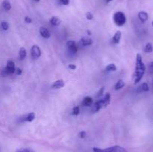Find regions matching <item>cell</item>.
<instances>
[{"label": "cell", "instance_id": "9", "mask_svg": "<svg viewBox=\"0 0 153 152\" xmlns=\"http://www.w3.org/2000/svg\"><path fill=\"white\" fill-rule=\"evenodd\" d=\"M40 34H41V36H42L43 37L47 38V39L49 38L51 36L49 31L47 28H45V27H40Z\"/></svg>", "mask_w": 153, "mask_h": 152}, {"label": "cell", "instance_id": "31", "mask_svg": "<svg viewBox=\"0 0 153 152\" xmlns=\"http://www.w3.org/2000/svg\"><path fill=\"white\" fill-rule=\"evenodd\" d=\"M68 68L70 69L71 70H75L76 69V66L74 65V64H69Z\"/></svg>", "mask_w": 153, "mask_h": 152}, {"label": "cell", "instance_id": "8", "mask_svg": "<svg viewBox=\"0 0 153 152\" xmlns=\"http://www.w3.org/2000/svg\"><path fill=\"white\" fill-rule=\"evenodd\" d=\"M102 107H103L102 99H100V100L97 101V102L95 103L93 107V109H92V111L94 113H97L98 112L99 110H100Z\"/></svg>", "mask_w": 153, "mask_h": 152}, {"label": "cell", "instance_id": "34", "mask_svg": "<svg viewBox=\"0 0 153 152\" xmlns=\"http://www.w3.org/2000/svg\"><path fill=\"white\" fill-rule=\"evenodd\" d=\"M87 33L88 34V35H91V31H87Z\"/></svg>", "mask_w": 153, "mask_h": 152}, {"label": "cell", "instance_id": "38", "mask_svg": "<svg viewBox=\"0 0 153 152\" xmlns=\"http://www.w3.org/2000/svg\"><path fill=\"white\" fill-rule=\"evenodd\" d=\"M152 87H153V83H152Z\"/></svg>", "mask_w": 153, "mask_h": 152}, {"label": "cell", "instance_id": "14", "mask_svg": "<svg viewBox=\"0 0 153 152\" xmlns=\"http://www.w3.org/2000/svg\"><path fill=\"white\" fill-rule=\"evenodd\" d=\"M110 99H111V96L109 93H106L105 97L102 98V102H103V107H105L110 104Z\"/></svg>", "mask_w": 153, "mask_h": 152}, {"label": "cell", "instance_id": "35", "mask_svg": "<svg viewBox=\"0 0 153 152\" xmlns=\"http://www.w3.org/2000/svg\"><path fill=\"white\" fill-rule=\"evenodd\" d=\"M111 1H112V0H106L107 2H111Z\"/></svg>", "mask_w": 153, "mask_h": 152}, {"label": "cell", "instance_id": "19", "mask_svg": "<svg viewBox=\"0 0 153 152\" xmlns=\"http://www.w3.org/2000/svg\"><path fill=\"white\" fill-rule=\"evenodd\" d=\"M19 56L21 60L24 59L26 57V50L24 47H21L20 49V52H19Z\"/></svg>", "mask_w": 153, "mask_h": 152}, {"label": "cell", "instance_id": "28", "mask_svg": "<svg viewBox=\"0 0 153 152\" xmlns=\"http://www.w3.org/2000/svg\"><path fill=\"white\" fill-rule=\"evenodd\" d=\"M149 72H150L151 74H153V61L150 63V64H149Z\"/></svg>", "mask_w": 153, "mask_h": 152}, {"label": "cell", "instance_id": "16", "mask_svg": "<svg viewBox=\"0 0 153 152\" xmlns=\"http://www.w3.org/2000/svg\"><path fill=\"white\" fill-rule=\"evenodd\" d=\"M121 36H122V32L120 31H117L115 33L114 36L113 37V41L115 43H119L120 40L121 39Z\"/></svg>", "mask_w": 153, "mask_h": 152}, {"label": "cell", "instance_id": "18", "mask_svg": "<svg viewBox=\"0 0 153 152\" xmlns=\"http://www.w3.org/2000/svg\"><path fill=\"white\" fill-rule=\"evenodd\" d=\"M124 86H125V83H124V81H123V80H119L117 82L116 85H115V90H121V89L123 88Z\"/></svg>", "mask_w": 153, "mask_h": 152}, {"label": "cell", "instance_id": "32", "mask_svg": "<svg viewBox=\"0 0 153 152\" xmlns=\"http://www.w3.org/2000/svg\"><path fill=\"white\" fill-rule=\"evenodd\" d=\"M61 3L63 5H69V2H70V0H60Z\"/></svg>", "mask_w": 153, "mask_h": 152}, {"label": "cell", "instance_id": "3", "mask_svg": "<svg viewBox=\"0 0 153 152\" xmlns=\"http://www.w3.org/2000/svg\"><path fill=\"white\" fill-rule=\"evenodd\" d=\"M114 22L118 26H122L126 22V16L125 14L121 11L115 13L114 15Z\"/></svg>", "mask_w": 153, "mask_h": 152}, {"label": "cell", "instance_id": "4", "mask_svg": "<svg viewBox=\"0 0 153 152\" xmlns=\"http://www.w3.org/2000/svg\"><path fill=\"white\" fill-rule=\"evenodd\" d=\"M15 64L13 62L12 60H8L7 63V66L5 69H3V72L2 74L4 75H12L15 72Z\"/></svg>", "mask_w": 153, "mask_h": 152}, {"label": "cell", "instance_id": "15", "mask_svg": "<svg viewBox=\"0 0 153 152\" xmlns=\"http://www.w3.org/2000/svg\"><path fill=\"white\" fill-rule=\"evenodd\" d=\"M60 22H61V20H60L58 17H57V16H53V17L50 19V23L53 25V26H58L60 24Z\"/></svg>", "mask_w": 153, "mask_h": 152}, {"label": "cell", "instance_id": "5", "mask_svg": "<svg viewBox=\"0 0 153 152\" xmlns=\"http://www.w3.org/2000/svg\"><path fill=\"white\" fill-rule=\"evenodd\" d=\"M31 54H32V57L33 59H37V58H40L41 56V51H40L39 46H37V45H34L32 47Z\"/></svg>", "mask_w": 153, "mask_h": 152}, {"label": "cell", "instance_id": "2", "mask_svg": "<svg viewBox=\"0 0 153 152\" xmlns=\"http://www.w3.org/2000/svg\"><path fill=\"white\" fill-rule=\"evenodd\" d=\"M93 152H127L125 148L121 147V146H112L107 148H93Z\"/></svg>", "mask_w": 153, "mask_h": 152}, {"label": "cell", "instance_id": "36", "mask_svg": "<svg viewBox=\"0 0 153 152\" xmlns=\"http://www.w3.org/2000/svg\"><path fill=\"white\" fill-rule=\"evenodd\" d=\"M34 2H40V0H34Z\"/></svg>", "mask_w": 153, "mask_h": 152}, {"label": "cell", "instance_id": "29", "mask_svg": "<svg viewBox=\"0 0 153 152\" xmlns=\"http://www.w3.org/2000/svg\"><path fill=\"white\" fill-rule=\"evenodd\" d=\"M25 22H26V23H31V22H32V20L30 17H28V16H26L25 17Z\"/></svg>", "mask_w": 153, "mask_h": 152}, {"label": "cell", "instance_id": "27", "mask_svg": "<svg viewBox=\"0 0 153 152\" xmlns=\"http://www.w3.org/2000/svg\"><path fill=\"white\" fill-rule=\"evenodd\" d=\"M22 69L20 68H16V70H15V73H16V75H20L22 74Z\"/></svg>", "mask_w": 153, "mask_h": 152}, {"label": "cell", "instance_id": "33", "mask_svg": "<svg viewBox=\"0 0 153 152\" xmlns=\"http://www.w3.org/2000/svg\"><path fill=\"white\" fill-rule=\"evenodd\" d=\"M104 90H105V87H102V88H101L100 90H99V92H98V95H97V96H102V93H103V92H104Z\"/></svg>", "mask_w": 153, "mask_h": 152}, {"label": "cell", "instance_id": "10", "mask_svg": "<svg viewBox=\"0 0 153 152\" xmlns=\"http://www.w3.org/2000/svg\"><path fill=\"white\" fill-rule=\"evenodd\" d=\"M138 18L142 22H145L149 18V16H148V14L145 11H141L138 13Z\"/></svg>", "mask_w": 153, "mask_h": 152}, {"label": "cell", "instance_id": "24", "mask_svg": "<svg viewBox=\"0 0 153 152\" xmlns=\"http://www.w3.org/2000/svg\"><path fill=\"white\" fill-rule=\"evenodd\" d=\"M1 26H2V29L4 31H7L8 29V28H9V26H8V23L7 22H2V23H1Z\"/></svg>", "mask_w": 153, "mask_h": 152}, {"label": "cell", "instance_id": "7", "mask_svg": "<svg viewBox=\"0 0 153 152\" xmlns=\"http://www.w3.org/2000/svg\"><path fill=\"white\" fill-rule=\"evenodd\" d=\"M79 44L83 46H91V45L93 44V40L88 37H83L79 41Z\"/></svg>", "mask_w": 153, "mask_h": 152}, {"label": "cell", "instance_id": "1", "mask_svg": "<svg viewBox=\"0 0 153 152\" xmlns=\"http://www.w3.org/2000/svg\"><path fill=\"white\" fill-rule=\"evenodd\" d=\"M146 72V66L143 64L142 60V56L141 54H137L136 55V64H135V71L134 73L135 78V84H137L143 78Z\"/></svg>", "mask_w": 153, "mask_h": 152}, {"label": "cell", "instance_id": "21", "mask_svg": "<svg viewBox=\"0 0 153 152\" xmlns=\"http://www.w3.org/2000/svg\"><path fill=\"white\" fill-rule=\"evenodd\" d=\"M139 88L141 89V91H143V92H148L149 90V85H148V84L146 82L143 83V84H141Z\"/></svg>", "mask_w": 153, "mask_h": 152}, {"label": "cell", "instance_id": "22", "mask_svg": "<svg viewBox=\"0 0 153 152\" xmlns=\"http://www.w3.org/2000/svg\"><path fill=\"white\" fill-rule=\"evenodd\" d=\"M105 70L108 71V72H110V71H116V70H117V66H115V64H110L106 66Z\"/></svg>", "mask_w": 153, "mask_h": 152}, {"label": "cell", "instance_id": "25", "mask_svg": "<svg viewBox=\"0 0 153 152\" xmlns=\"http://www.w3.org/2000/svg\"><path fill=\"white\" fill-rule=\"evenodd\" d=\"M17 152H34L32 149L30 148H22V149H20V151H18Z\"/></svg>", "mask_w": 153, "mask_h": 152}, {"label": "cell", "instance_id": "17", "mask_svg": "<svg viewBox=\"0 0 153 152\" xmlns=\"http://www.w3.org/2000/svg\"><path fill=\"white\" fill-rule=\"evenodd\" d=\"M2 7L5 10H9L11 8V5L10 2L8 0H4L2 2Z\"/></svg>", "mask_w": 153, "mask_h": 152}, {"label": "cell", "instance_id": "30", "mask_svg": "<svg viewBox=\"0 0 153 152\" xmlns=\"http://www.w3.org/2000/svg\"><path fill=\"white\" fill-rule=\"evenodd\" d=\"M87 134L85 131H81V132H80V134H79V136H80L81 138H85Z\"/></svg>", "mask_w": 153, "mask_h": 152}, {"label": "cell", "instance_id": "13", "mask_svg": "<svg viewBox=\"0 0 153 152\" xmlns=\"http://www.w3.org/2000/svg\"><path fill=\"white\" fill-rule=\"evenodd\" d=\"M93 98H91V97H86V98H85V99H84V101H83V105L85 107H89V106H91L92 104H93Z\"/></svg>", "mask_w": 153, "mask_h": 152}, {"label": "cell", "instance_id": "37", "mask_svg": "<svg viewBox=\"0 0 153 152\" xmlns=\"http://www.w3.org/2000/svg\"><path fill=\"white\" fill-rule=\"evenodd\" d=\"M152 26H153V21H152Z\"/></svg>", "mask_w": 153, "mask_h": 152}, {"label": "cell", "instance_id": "26", "mask_svg": "<svg viewBox=\"0 0 153 152\" xmlns=\"http://www.w3.org/2000/svg\"><path fill=\"white\" fill-rule=\"evenodd\" d=\"M86 18L87 19V20H92V19L93 18V14H91V12H87L86 14Z\"/></svg>", "mask_w": 153, "mask_h": 152}, {"label": "cell", "instance_id": "6", "mask_svg": "<svg viewBox=\"0 0 153 152\" xmlns=\"http://www.w3.org/2000/svg\"><path fill=\"white\" fill-rule=\"evenodd\" d=\"M67 46L68 47L69 52H70L71 54H76L78 51V47L76 46V43L73 40H69L67 43Z\"/></svg>", "mask_w": 153, "mask_h": 152}, {"label": "cell", "instance_id": "23", "mask_svg": "<svg viewBox=\"0 0 153 152\" xmlns=\"http://www.w3.org/2000/svg\"><path fill=\"white\" fill-rule=\"evenodd\" d=\"M79 113H80V108H79V107L78 106H76L73 107V115H75V116H77V115H79Z\"/></svg>", "mask_w": 153, "mask_h": 152}, {"label": "cell", "instance_id": "11", "mask_svg": "<svg viewBox=\"0 0 153 152\" xmlns=\"http://www.w3.org/2000/svg\"><path fill=\"white\" fill-rule=\"evenodd\" d=\"M64 86V82L63 80H58L52 85V88L53 89H60Z\"/></svg>", "mask_w": 153, "mask_h": 152}, {"label": "cell", "instance_id": "12", "mask_svg": "<svg viewBox=\"0 0 153 152\" xmlns=\"http://www.w3.org/2000/svg\"><path fill=\"white\" fill-rule=\"evenodd\" d=\"M34 118H35V114H34V113H28V115H26V116H23V119H22V121L23 122H32L33 120L34 119Z\"/></svg>", "mask_w": 153, "mask_h": 152}, {"label": "cell", "instance_id": "20", "mask_svg": "<svg viewBox=\"0 0 153 152\" xmlns=\"http://www.w3.org/2000/svg\"><path fill=\"white\" fill-rule=\"evenodd\" d=\"M144 51L146 53H151L153 52V46L151 43H148L145 46V48H144Z\"/></svg>", "mask_w": 153, "mask_h": 152}]
</instances>
